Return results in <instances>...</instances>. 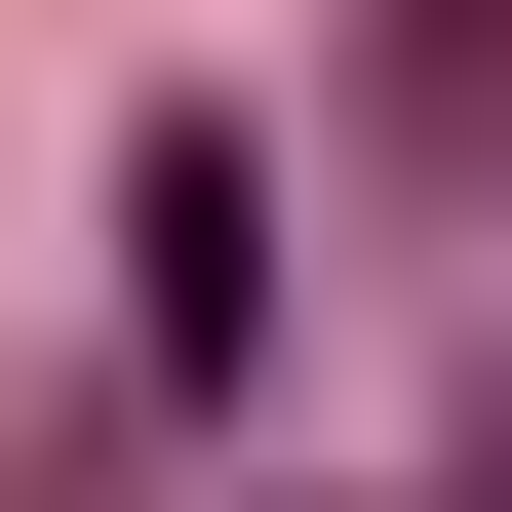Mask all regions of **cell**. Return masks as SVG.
<instances>
[{
	"label": "cell",
	"mask_w": 512,
	"mask_h": 512,
	"mask_svg": "<svg viewBox=\"0 0 512 512\" xmlns=\"http://www.w3.org/2000/svg\"><path fill=\"white\" fill-rule=\"evenodd\" d=\"M119 355L158 394L276 355V119H119Z\"/></svg>",
	"instance_id": "6da1fadb"
},
{
	"label": "cell",
	"mask_w": 512,
	"mask_h": 512,
	"mask_svg": "<svg viewBox=\"0 0 512 512\" xmlns=\"http://www.w3.org/2000/svg\"><path fill=\"white\" fill-rule=\"evenodd\" d=\"M355 119L434 158V197H512V0H394V40H355Z\"/></svg>",
	"instance_id": "7a4b0ae2"
}]
</instances>
